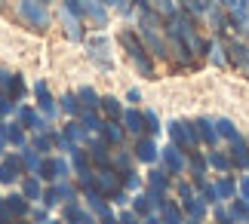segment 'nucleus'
I'll use <instances>...</instances> for the list:
<instances>
[{
  "mask_svg": "<svg viewBox=\"0 0 249 224\" xmlns=\"http://www.w3.org/2000/svg\"><path fill=\"white\" fill-rule=\"evenodd\" d=\"M111 3H117V0H111Z\"/></svg>",
  "mask_w": 249,
  "mask_h": 224,
  "instance_id": "f03ea898",
  "label": "nucleus"
},
{
  "mask_svg": "<svg viewBox=\"0 0 249 224\" xmlns=\"http://www.w3.org/2000/svg\"><path fill=\"white\" fill-rule=\"evenodd\" d=\"M22 13H25L28 18H34V22H40V25L46 22V18H43V13H40V9H34L31 3H25V6H22Z\"/></svg>",
  "mask_w": 249,
  "mask_h": 224,
  "instance_id": "f257e3e1",
  "label": "nucleus"
}]
</instances>
